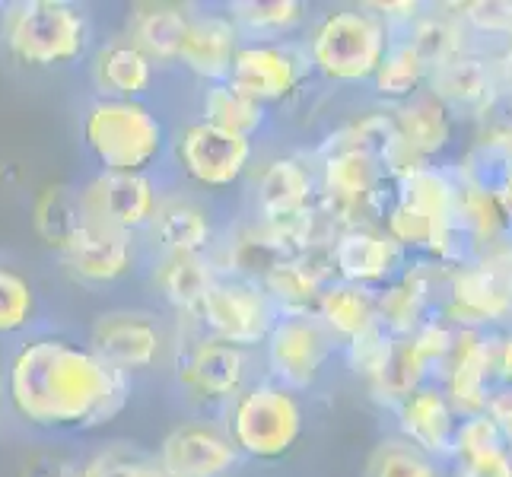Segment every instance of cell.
Instances as JSON below:
<instances>
[{"label":"cell","mask_w":512,"mask_h":477,"mask_svg":"<svg viewBox=\"0 0 512 477\" xmlns=\"http://www.w3.org/2000/svg\"><path fill=\"white\" fill-rule=\"evenodd\" d=\"M4 395L10 411L35 430L90 433L128 411L134 379L105 363L90 344L39 334L13 350Z\"/></svg>","instance_id":"obj_1"},{"label":"cell","mask_w":512,"mask_h":477,"mask_svg":"<svg viewBox=\"0 0 512 477\" xmlns=\"http://www.w3.org/2000/svg\"><path fill=\"white\" fill-rule=\"evenodd\" d=\"M315 83L334 93L369 90L392 32L366 4H334L312 16L303 35Z\"/></svg>","instance_id":"obj_2"},{"label":"cell","mask_w":512,"mask_h":477,"mask_svg":"<svg viewBox=\"0 0 512 477\" xmlns=\"http://www.w3.org/2000/svg\"><path fill=\"white\" fill-rule=\"evenodd\" d=\"M239 455L252 465H280L303 446L309 433V404L293 388L258 376L220 414Z\"/></svg>","instance_id":"obj_3"},{"label":"cell","mask_w":512,"mask_h":477,"mask_svg":"<svg viewBox=\"0 0 512 477\" xmlns=\"http://www.w3.org/2000/svg\"><path fill=\"white\" fill-rule=\"evenodd\" d=\"M80 134L99 172H156L172 144V131L147 99H93Z\"/></svg>","instance_id":"obj_4"},{"label":"cell","mask_w":512,"mask_h":477,"mask_svg":"<svg viewBox=\"0 0 512 477\" xmlns=\"http://www.w3.org/2000/svg\"><path fill=\"white\" fill-rule=\"evenodd\" d=\"M169 366L182 398L204 417H220L226 404L261 376L258 353L210 338L194 322L179 318H175V350Z\"/></svg>","instance_id":"obj_5"},{"label":"cell","mask_w":512,"mask_h":477,"mask_svg":"<svg viewBox=\"0 0 512 477\" xmlns=\"http://www.w3.org/2000/svg\"><path fill=\"white\" fill-rule=\"evenodd\" d=\"M0 42L23 67H70L93 51V20L70 0H16L0 13Z\"/></svg>","instance_id":"obj_6"},{"label":"cell","mask_w":512,"mask_h":477,"mask_svg":"<svg viewBox=\"0 0 512 477\" xmlns=\"http://www.w3.org/2000/svg\"><path fill=\"white\" fill-rule=\"evenodd\" d=\"M261 156V144L249 137L220 131L207 125L198 115L172 131L169 159L188 191H198L204 198L233 194L245 188L249 175Z\"/></svg>","instance_id":"obj_7"},{"label":"cell","mask_w":512,"mask_h":477,"mask_svg":"<svg viewBox=\"0 0 512 477\" xmlns=\"http://www.w3.org/2000/svg\"><path fill=\"white\" fill-rule=\"evenodd\" d=\"M319 172V214L338 229L379 226L395 185L385 179L373 150H338L312 156Z\"/></svg>","instance_id":"obj_8"},{"label":"cell","mask_w":512,"mask_h":477,"mask_svg":"<svg viewBox=\"0 0 512 477\" xmlns=\"http://www.w3.org/2000/svg\"><path fill=\"white\" fill-rule=\"evenodd\" d=\"M439 315L455 328L503 331L512 325V242L500 252L468 258L446 274Z\"/></svg>","instance_id":"obj_9"},{"label":"cell","mask_w":512,"mask_h":477,"mask_svg":"<svg viewBox=\"0 0 512 477\" xmlns=\"http://www.w3.org/2000/svg\"><path fill=\"white\" fill-rule=\"evenodd\" d=\"M261 376L312 395L341 360V341L319 322V315H280V322L258 350Z\"/></svg>","instance_id":"obj_10"},{"label":"cell","mask_w":512,"mask_h":477,"mask_svg":"<svg viewBox=\"0 0 512 477\" xmlns=\"http://www.w3.org/2000/svg\"><path fill=\"white\" fill-rule=\"evenodd\" d=\"M226 83L264 105L271 115L293 109L312 93V86H319L303 39L242 42Z\"/></svg>","instance_id":"obj_11"},{"label":"cell","mask_w":512,"mask_h":477,"mask_svg":"<svg viewBox=\"0 0 512 477\" xmlns=\"http://www.w3.org/2000/svg\"><path fill=\"white\" fill-rule=\"evenodd\" d=\"M245 214L258 223H296L319 207V172L309 150L261 153L242 188Z\"/></svg>","instance_id":"obj_12"},{"label":"cell","mask_w":512,"mask_h":477,"mask_svg":"<svg viewBox=\"0 0 512 477\" xmlns=\"http://www.w3.org/2000/svg\"><path fill=\"white\" fill-rule=\"evenodd\" d=\"M86 344L109 366L134 379L172 363L175 328L153 309H109L93 318Z\"/></svg>","instance_id":"obj_13"},{"label":"cell","mask_w":512,"mask_h":477,"mask_svg":"<svg viewBox=\"0 0 512 477\" xmlns=\"http://www.w3.org/2000/svg\"><path fill=\"white\" fill-rule=\"evenodd\" d=\"M280 322V312L271 303L268 290L255 280L220 274L210 287L204 306L198 312V328L204 334L242 350L258 353L268 341V334Z\"/></svg>","instance_id":"obj_14"},{"label":"cell","mask_w":512,"mask_h":477,"mask_svg":"<svg viewBox=\"0 0 512 477\" xmlns=\"http://www.w3.org/2000/svg\"><path fill=\"white\" fill-rule=\"evenodd\" d=\"M163 191L156 172H96L80 188L83 220L140 239L160 207Z\"/></svg>","instance_id":"obj_15"},{"label":"cell","mask_w":512,"mask_h":477,"mask_svg":"<svg viewBox=\"0 0 512 477\" xmlns=\"http://www.w3.org/2000/svg\"><path fill=\"white\" fill-rule=\"evenodd\" d=\"M153 452L169 477H233L245 465L223 420L204 414L169 427Z\"/></svg>","instance_id":"obj_16"},{"label":"cell","mask_w":512,"mask_h":477,"mask_svg":"<svg viewBox=\"0 0 512 477\" xmlns=\"http://www.w3.org/2000/svg\"><path fill=\"white\" fill-rule=\"evenodd\" d=\"M220 236L223 223L204 194L166 188L140 242L150 255H214Z\"/></svg>","instance_id":"obj_17"},{"label":"cell","mask_w":512,"mask_h":477,"mask_svg":"<svg viewBox=\"0 0 512 477\" xmlns=\"http://www.w3.org/2000/svg\"><path fill=\"white\" fill-rule=\"evenodd\" d=\"M140 252H144V242L137 236L83 220V226L58 252V261L64 274L83 287H112L137 271Z\"/></svg>","instance_id":"obj_18"},{"label":"cell","mask_w":512,"mask_h":477,"mask_svg":"<svg viewBox=\"0 0 512 477\" xmlns=\"http://www.w3.org/2000/svg\"><path fill=\"white\" fill-rule=\"evenodd\" d=\"M503 90V74L493 48H468L439 64L430 77V93L446 102L465 128H474L490 112Z\"/></svg>","instance_id":"obj_19"},{"label":"cell","mask_w":512,"mask_h":477,"mask_svg":"<svg viewBox=\"0 0 512 477\" xmlns=\"http://www.w3.org/2000/svg\"><path fill=\"white\" fill-rule=\"evenodd\" d=\"M411 255L385 233L382 226H353L341 229L331 242L334 280L379 293L408 268Z\"/></svg>","instance_id":"obj_20"},{"label":"cell","mask_w":512,"mask_h":477,"mask_svg":"<svg viewBox=\"0 0 512 477\" xmlns=\"http://www.w3.org/2000/svg\"><path fill=\"white\" fill-rule=\"evenodd\" d=\"M449 268L436 264L430 258H411L408 268L395 277L392 284L376 293V312L379 325L395 334L398 341L411 338V334L439 312V299H443Z\"/></svg>","instance_id":"obj_21"},{"label":"cell","mask_w":512,"mask_h":477,"mask_svg":"<svg viewBox=\"0 0 512 477\" xmlns=\"http://www.w3.org/2000/svg\"><path fill=\"white\" fill-rule=\"evenodd\" d=\"M392 433L408 439L411 446L436 458L439 465H449L455 455V433H458V411L439 382H427L404 395L392 411Z\"/></svg>","instance_id":"obj_22"},{"label":"cell","mask_w":512,"mask_h":477,"mask_svg":"<svg viewBox=\"0 0 512 477\" xmlns=\"http://www.w3.org/2000/svg\"><path fill=\"white\" fill-rule=\"evenodd\" d=\"M439 385L446 388L458 417L484 414L493 388L500 385L497 376V331H458L452 357L443 369Z\"/></svg>","instance_id":"obj_23"},{"label":"cell","mask_w":512,"mask_h":477,"mask_svg":"<svg viewBox=\"0 0 512 477\" xmlns=\"http://www.w3.org/2000/svg\"><path fill=\"white\" fill-rule=\"evenodd\" d=\"M239 48H242V35L233 23V16L226 13V7L198 4L188 23L175 67L185 70L198 86L226 83Z\"/></svg>","instance_id":"obj_24"},{"label":"cell","mask_w":512,"mask_h":477,"mask_svg":"<svg viewBox=\"0 0 512 477\" xmlns=\"http://www.w3.org/2000/svg\"><path fill=\"white\" fill-rule=\"evenodd\" d=\"M392 128L417 156L427 163H452L462 150V131L465 125L455 118V112L446 102H439L430 90L420 93L417 99L395 105Z\"/></svg>","instance_id":"obj_25"},{"label":"cell","mask_w":512,"mask_h":477,"mask_svg":"<svg viewBox=\"0 0 512 477\" xmlns=\"http://www.w3.org/2000/svg\"><path fill=\"white\" fill-rule=\"evenodd\" d=\"M147 277L172 318L198 325V312L217 284L220 268L210 255H150Z\"/></svg>","instance_id":"obj_26"},{"label":"cell","mask_w":512,"mask_h":477,"mask_svg":"<svg viewBox=\"0 0 512 477\" xmlns=\"http://www.w3.org/2000/svg\"><path fill=\"white\" fill-rule=\"evenodd\" d=\"M156 67L144 51H140L125 32L112 35L93 48L90 58V80L96 99H147L153 90Z\"/></svg>","instance_id":"obj_27"},{"label":"cell","mask_w":512,"mask_h":477,"mask_svg":"<svg viewBox=\"0 0 512 477\" xmlns=\"http://www.w3.org/2000/svg\"><path fill=\"white\" fill-rule=\"evenodd\" d=\"M194 7L198 4L140 0V4H131L125 13V35L156 67H175Z\"/></svg>","instance_id":"obj_28"},{"label":"cell","mask_w":512,"mask_h":477,"mask_svg":"<svg viewBox=\"0 0 512 477\" xmlns=\"http://www.w3.org/2000/svg\"><path fill=\"white\" fill-rule=\"evenodd\" d=\"M334 280L331 249H315L296 258H284L261 280L280 315H315L322 290Z\"/></svg>","instance_id":"obj_29"},{"label":"cell","mask_w":512,"mask_h":477,"mask_svg":"<svg viewBox=\"0 0 512 477\" xmlns=\"http://www.w3.org/2000/svg\"><path fill=\"white\" fill-rule=\"evenodd\" d=\"M226 13L242 42H293L303 39L312 23V4L306 0H229Z\"/></svg>","instance_id":"obj_30"},{"label":"cell","mask_w":512,"mask_h":477,"mask_svg":"<svg viewBox=\"0 0 512 477\" xmlns=\"http://www.w3.org/2000/svg\"><path fill=\"white\" fill-rule=\"evenodd\" d=\"M194 115L220 131L249 137L255 144H261V140L268 137L271 121H274V115L264 109V105H258L249 96H242L229 83L198 86V112Z\"/></svg>","instance_id":"obj_31"},{"label":"cell","mask_w":512,"mask_h":477,"mask_svg":"<svg viewBox=\"0 0 512 477\" xmlns=\"http://www.w3.org/2000/svg\"><path fill=\"white\" fill-rule=\"evenodd\" d=\"M458 194H462V182L452 163H427L395 185V198L433 220L436 229L458 220Z\"/></svg>","instance_id":"obj_32"},{"label":"cell","mask_w":512,"mask_h":477,"mask_svg":"<svg viewBox=\"0 0 512 477\" xmlns=\"http://www.w3.org/2000/svg\"><path fill=\"white\" fill-rule=\"evenodd\" d=\"M430 77L433 67L420 58V51L408 39H392L385 61L379 64L373 83H369V96L376 99V105L395 109V105H404L420 93H427Z\"/></svg>","instance_id":"obj_33"},{"label":"cell","mask_w":512,"mask_h":477,"mask_svg":"<svg viewBox=\"0 0 512 477\" xmlns=\"http://www.w3.org/2000/svg\"><path fill=\"white\" fill-rule=\"evenodd\" d=\"M315 315H319V322L344 344V341L357 338L360 331L373 328L379 322L376 293L363 290V287H353V284H341V280H331V284L322 290Z\"/></svg>","instance_id":"obj_34"},{"label":"cell","mask_w":512,"mask_h":477,"mask_svg":"<svg viewBox=\"0 0 512 477\" xmlns=\"http://www.w3.org/2000/svg\"><path fill=\"white\" fill-rule=\"evenodd\" d=\"M32 226L51 252H61L67 239L83 226V207H80V188L67 182L45 185L32 201Z\"/></svg>","instance_id":"obj_35"},{"label":"cell","mask_w":512,"mask_h":477,"mask_svg":"<svg viewBox=\"0 0 512 477\" xmlns=\"http://www.w3.org/2000/svg\"><path fill=\"white\" fill-rule=\"evenodd\" d=\"M395 353H398V338H395V334H388L376 322L373 328H366V331L357 334V338H350V341L341 344L338 366L369 392V388H376L385 379L388 369H392Z\"/></svg>","instance_id":"obj_36"},{"label":"cell","mask_w":512,"mask_h":477,"mask_svg":"<svg viewBox=\"0 0 512 477\" xmlns=\"http://www.w3.org/2000/svg\"><path fill=\"white\" fill-rule=\"evenodd\" d=\"M360 477H446V465L388 430L366 452Z\"/></svg>","instance_id":"obj_37"},{"label":"cell","mask_w":512,"mask_h":477,"mask_svg":"<svg viewBox=\"0 0 512 477\" xmlns=\"http://www.w3.org/2000/svg\"><path fill=\"white\" fill-rule=\"evenodd\" d=\"M80 465L83 477H169L156 452L131 439H112Z\"/></svg>","instance_id":"obj_38"},{"label":"cell","mask_w":512,"mask_h":477,"mask_svg":"<svg viewBox=\"0 0 512 477\" xmlns=\"http://www.w3.org/2000/svg\"><path fill=\"white\" fill-rule=\"evenodd\" d=\"M455 16L478 45L497 51L512 39V0H455Z\"/></svg>","instance_id":"obj_39"},{"label":"cell","mask_w":512,"mask_h":477,"mask_svg":"<svg viewBox=\"0 0 512 477\" xmlns=\"http://www.w3.org/2000/svg\"><path fill=\"white\" fill-rule=\"evenodd\" d=\"M379 226H382L385 233L392 236L411 258H423V255H427V252H430V242H433V233H436L433 220H427L423 214H417L414 207H408L404 201H398L395 194H392V201H388V207H385V214H382Z\"/></svg>","instance_id":"obj_40"},{"label":"cell","mask_w":512,"mask_h":477,"mask_svg":"<svg viewBox=\"0 0 512 477\" xmlns=\"http://www.w3.org/2000/svg\"><path fill=\"white\" fill-rule=\"evenodd\" d=\"M35 318V290L29 280L0 264V338L20 334Z\"/></svg>","instance_id":"obj_41"},{"label":"cell","mask_w":512,"mask_h":477,"mask_svg":"<svg viewBox=\"0 0 512 477\" xmlns=\"http://www.w3.org/2000/svg\"><path fill=\"white\" fill-rule=\"evenodd\" d=\"M458 331L462 328H455L446 315H433V318H427L411 338H404L411 347H414V353L420 357V363L430 369V376H433V382H439L443 379V369H446V363H449V357H452V350H455V341H458Z\"/></svg>","instance_id":"obj_42"},{"label":"cell","mask_w":512,"mask_h":477,"mask_svg":"<svg viewBox=\"0 0 512 477\" xmlns=\"http://www.w3.org/2000/svg\"><path fill=\"white\" fill-rule=\"evenodd\" d=\"M500 449H509V443L503 439L500 427L484 414H471V417H462L458 420V433H455V458H481V455H490V452H500Z\"/></svg>","instance_id":"obj_43"},{"label":"cell","mask_w":512,"mask_h":477,"mask_svg":"<svg viewBox=\"0 0 512 477\" xmlns=\"http://www.w3.org/2000/svg\"><path fill=\"white\" fill-rule=\"evenodd\" d=\"M366 7L379 16V20L388 26V32H392V39H395V35H404L423 13H427L430 4H427V0H369Z\"/></svg>","instance_id":"obj_44"},{"label":"cell","mask_w":512,"mask_h":477,"mask_svg":"<svg viewBox=\"0 0 512 477\" xmlns=\"http://www.w3.org/2000/svg\"><path fill=\"white\" fill-rule=\"evenodd\" d=\"M446 477H512V449L481 458H455L446 465Z\"/></svg>","instance_id":"obj_45"},{"label":"cell","mask_w":512,"mask_h":477,"mask_svg":"<svg viewBox=\"0 0 512 477\" xmlns=\"http://www.w3.org/2000/svg\"><path fill=\"white\" fill-rule=\"evenodd\" d=\"M487 417L497 423L503 439L512 449V385H497V388H493V395L487 401Z\"/></svg>","instance_id":"obj_46"},{"label":"cell","mask_w":512,"mask_h":477,"mask_svg":"<svg viewBox=\"0 0 512 477\" xmlns=\"http://www.w3.org/2000/svg\"><path fill=\"white\" fill-rule=\"evenodd\" d=\"M26 477H83L80 462H67V458H45V462L26 468Z\"/></svg>","instance_id":"obj_47"},{"label":"cell","mask_w":512,"mask_h":477,"mask_svg":"<svg viewBox=\"0 0 512 477\" xmlns=\"http://www.w3.org/2000/svg\"><path fill=\"white\" fill-rule=\"evenodd\" d=\"M497 376L500 385H512V325L497 331Z\"/></svg>","instance_id":"obj_48"},{"label":"cell","mask_w":512,"mask_h":477,"mask_svg":"<svg viewBox=\"0 0 512 477\" xmlns=\"http://www.w3.org/2000/svg\"><path fill=\"white\" fill-rule=\"evenodd\" d=\"M497 64H500V74H503V86L512 90V39H506L497 48Z\"/></svg>","instance_id":"obj_49"}]
</instances>
